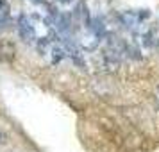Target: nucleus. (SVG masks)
<instances>
[{
  "label": "nucleus",
  "mask_w": 159,
  "mask_h": 152,
  "mask_svg": "<svg viewBox=\"0 0 159 152\" xmlns=\"http://www.w3.org/2000/svg\"><path fill=\"white\" fill-rule=\"evenodd\" d=\"M18 32H20V36H22V39L25 43H32L36 39V29H34L32 22L27 16L20 18V22H18Z\"/></svg>",
  "instance_id": "obj_1"
},
{
  "label": "nucleus",
  "mask_w": 159,
  "mask_h": 152,
  "mask_svg": "<svg viewBox=\"0 0 159 152\" xmlns=\"http://www.w3.org/2000/svg\"><path fill=\"white\" fill-rule=\"evenodd\" d=\"M59 2H63V4H68V2H72V0H59Z\"/></svg>",
  "instance_id": "obj_2"
},
{
  "label": "nucleus",
  "mask_w": 159,
  "mask_h": 152,
  "mask_svg": "<svg viewBox=\"0 0 159 152\" xmlns=\"http://www.w3.org/2000/svg\"><path fill=\"white\" fill-rule=\"evenodd\" d=\"M30 2H39V0H30Z\"/></svg>",
  "instance_id": "obj_3"
},
{
  "label": "nucleus",
  "mask_w": 159,
  "mask_h": 152,
  "mask_svg": "<svg viewBox=\"0 0 159 152\" xmlns=\"http://www.w3.org/2000/svg\"><path fill=\"white\" fill-rule=\"evenodd\" d=\"M0 138H2V134H0Z\"/></svg>",
  "instance_id": "obj_4"
}]
</instances>
